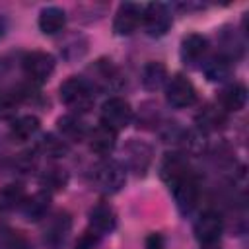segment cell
<instances>
[{
  "label": "cell",
  "instance_id": "obj_10",
  "mask_svg": "<svg viewBox=\"0 0 249 249\" xmlns=\"http://www.w3.org/2000/svg\"><path fill=\"white\" fill-rule=\"evenodd\" d=\"M191 173L193 171H191L189 161L183 154H165V158L160 165V175L167 185H173V183H177L179 179H183Z\"/></svg>",
  "mask_w": 249,
  "mask_h": 249
},
{
  "label": "cell",
  "instance_id": "obj_19",
  "mask_svg": "<svg viewBox=\"0 0 249 249\" xmlns=\"http://www.w3.org/2000/svg\"><path fill=\"white\" fill-rule=\"evenodd\" d=\"M49 202H51V196L47 193H37L29 198L25 196V200L21 202V210L27 220H39V218H45L49 210Z\"/></svg>",
  "mask_w": 249,
  "mask_h": 249
},
{
  "label": "cell",
  "instance_id": "obj_8",
  "mask_svg": "<svg viewBox=\"0 0 249 249\" xmlns=\"http://www.w3.org/2000/svg\"><path fill=\"white\" fill-rule=\"evenodd\" d=\"M142 23V6L134 2H124L119 6L115 19H113V31L117 35H130L138 29Z\"/></svg>",
  "mask_w": 249,
  "mask_h": 249
},
{
  "label": "cell",
  "instance_id": "obj_12",
  "mask_svg": "<svg viewBox=\"0 0 249 249\" xmlns=\"http://www.w3.org/2000/svg\"><path fill=\"white\" fill-rule=\"evenodd\" d=\"M39 29L45 33V35H54L58 31L64 29L66 25V12L58 6H49V8H43L41 14H39Z\"/></svg>",
  "mask_w": 249,
  "mask_h": 249
},
{
  "label": "cell",
  "instance_id": "obj_6",
  "mask_svg": "<svg viewBox=\"0 0 249 249\" xmlns=\"http://www.w3.org/2000/svg\"><path fill=\"white\" fill-rule=\"evenodd\" d=\"M165 97H167V103L171 107L185 109V107H191L196 101V89H195V86L189 78H185L183 74H175L167 82Z\"/></svg>",
  "mask_w": 249,
  "mask_h": 249
},
{
  "label": "cell",
  "instance_id": "obj_9",
  "mask_svg": "<svg viewBox=\"0 0 249 249\" xmlns=\"http://www.w3.org/2000/svg\"><path fill=\"white\" fill-rule=\"evenodd\" d=\"M222 235V218L214 210H206L195 222V237L202 245H214Z\"/></svg>",
  "mask_w": 249,
  "mask_h": 249
},
{
  "label": "cell",
  "instance_id": "obj_23",
  "mask_svg": "<svg viewBox=\"0 0 249 249\" xmlns=\"http://www.w3.org/2000/svg\"><path fill=\"white\" fill-rule=\"evenodd\" d=\"M25 200V193L21 185H6L0 193V206L2 208H12V206H21Z\"/></svg>",
  "mask_w": 249,
  "mask_h": 249
},
{
  "label": "cell",
  "instance_id": "obj_5",
  "mask_svg": "<svg viewBox=\"0 0 249 249\" xmlns=\"http://www.w3.org/2000/svg\"><path fill=\"white\" fill-rule=\"evenodd\" d=\"M21 66H23V72L25 76L35 82V84H43L51 78L53 70H54V58L53 54L49 53H43V51H31L23 56L21 60Z\"/></svg>",
  "mask_w": 249,
  "mask_h": 249
},
{
  "label": "cell",
  "instance_id": "obj_11",
  "mask_svg": "<svg viewBox=\"0 0 249 249\" xmlns=\"http://www.w3.org/2000/svg\"><path fill=\"white\" fill-rule=\"evenodd\" d=\"M70 231V218L68 214H54L47 228H45V245H49L51 249H60L68 237Z\"/></svg>",
  "mask_w": 249,
  "mask_h": 249
},
{
  "label": "cell",
  "instance_id": "obj_14",
  "mask_svg": "<svg viewBox=\"0 0 249 249\" xmlns=\"http://www.w3.org/2000/svg\"><path fill=\"white\" fill-rule=\"evenodd\" d=\"M245 101H247L245 86L239 82H233L220 91V103L218 105L228 113V111H241L245 107Z\"/></svg>",
  "mask_w": 249,
  "mask_h": 249
},
{
  "label": "cell",
  "instance_id": "obj_28",
  "mask_svg": "<svg viewBox=\"0 0 249 249\" xmlns=\"http://www.w3.org/2000/svg\"><path fill=\"white\" fill-rule=\"evenodd\" d=\"M76 249H93V239H91L89 235H84V237L78 241Z\"/></svg>",
  "mask_w": 249,
  "mask_h": 249
},
{
  "label": "cell",
  "instance_id": "obj_2",
  "mask_svg": "<svg viewBox=\"0 0 249 249\" xmlns=\"http://www.w3.org/2000/svg\"><path fill=\"white\" fill-rule=\"evenodd\" d=\"M101 124L119 132L123 128H126L132 121V109L130 103L123 97H109L103 105H101Z\"/></svg>",
  "mask_w": 249,
  "mask_h": 249
},
{
  "label": "cell",
  "instance_id": "obj_24",
  "mask_svg": "<svg viewBox=\"0 0 249 249\" xmlns=\"http://www.w3.org/2000/svg\"><path fill=\"white\" fill-rule=\"evenodd\" d=\"M66 181H68V175H66V171L60 169V167H49V169H45V173L41 175V183L47 185L49 189H56V191H58V189H64Z\"/></svg>",
  "mask_w": 249,
  "mask_h": 249
},
{
  "label": "cell",
  "instance_id": "obj_26",
  "mask_svg": "<svg viewBox=\"0 0 249 249\" xmlns=\"http://www.w3.org/2000/svg\"><path fill=\"white\" fill-rule=\"evenodd\" d=\"M204 144H206V140H204V132L202 130L196 128V130H189L185 134V148H187V152L200 154L202 148H204Z\"/></svg>",
  "mask_w": 249,
  "mask_h": 249
},
{
  "label": "cell",
  "instance_id": "obj_30",
  "mask_svg": "<svg viewBox=\"0 0 249 249\" xmlns=\"http://www.w3.org/2000/svg\"><path fill=\"white\" fill-rule=\"evenodd\" d=\"M202 249H216V247H212V245H204Z\"/></svg>",
  "mask_w": 249,
  "mask_h": 249
},
{
  "label": "cell",
  "instance_id": "obj_1",
  "mask_svg": "<svg viewBox=\"0 0 249 249\" xmlns=\"http://www.w3.org/2000/svg\"><path fill=\"white\" fill-rule=\"evenodd\" d=\"M58 95H60V101L74 113H86L93 105V89H91L89 82L80 76L66 78L60 84Z\"/></svg>",
  "mask_w": 249,
  "mask_h": 249
},
{
  "label": "cell",
  "instance_id": "obj_20",
  "mask_svg": "<svg viewBox=\"0 0 249 249\" xmlns=\"http://www.w3.org/2000/svg\"><path fill=\"white\" fill-rule=\"evenodd\" d=\"M204 74L210 82H224L231 74V58L218 54L204 64Z\"/></svg>",
  "mask_w": 249,
  "mask_h": 249
},
{
  "label": "cell",
  "instance_id": "obj_13",
  "mask_svg": "<svg viewBox=\"0 0 249 249\" xmlns=\"http://www.w3.org/2000/svg\"><path fill=\"white\" fill-rule=\"evenodd\" d=\"M206 49H208L206 37L198 33H191L181 41V60L185 64H195L204 56Z\"/></svg>",
  "mask_w": 249,
  "mask_h": 249
},
{
  "label": "cell",
  "instance_id": "obj_7",
  "mask_svg": "<svg viewBox=\"0 0 249 249\" xmlns=\"http://www.w3.org/2000/svg\"><path fill=\"white\" fill-rule=\"evenodd\" d=\"M169 189H171V193H173V198H175L177 208H179L183 214L191 212V210L196 206L200 189H198V181H196V177H195L193 173L187 175V177H183V179H179L177 183L169 185Z\"/></svg>",
  "mask_w": 249,
  "mask_h": 249
},
{
  "label": "cell",
  "instance_id": "obj_27",
  "mask_svg": "<svg viewBox=\"0 0 249 249\" xmlns=\"http://www.w3.org/2000/svg\"><path fill=\"white\" fill-rule=\"evenodd\" d=\"M146 249H165L163 245V237L160 233H150L146 237Z\"/></svg>",
  "mask_w": 249,
  "mask_h": 249
},
{
  "label": "cell",
  "instance_id": "obj_21",
  "mask_svg": "<svg viewBox=\"0 0 249 249\" xmlns=\"http://www.w3.org/2000/svg\"><path fill=\"white\" fill-rule=\"evenodd\" d=\"M37 130H39V119L33 117V115H23V117H19V119L14 121L12 128H10V134H12V138L18 140V142H25V140H29Z\"/></svg>",
  "mask_w": 249,
  "mask_h": 249
},
{
  "label": "cell",
  "instance_id": "obj_17",
  "mask_svg": "<svg viewBox=\"0 0 249 249\" xmlns=\"http://www.w3.org/2000/svg\"><path fill=\"white\" fill-rule=\"evenodd\" d=\"M115 144H117V132L107 128V126H103V124L93 128L91 134H89V148H91V152H95L99 156L111 154Z\"/></svg>",
  "mask_w": 249,
  "mask_h": 249
},
{
  "label": "cell",
  "instance_id": "obj_16",
  "mask_svg": "<svg viewBox=\"0 0 249 249\" xmlns=\"http://www.w3.org/2000/svg\"><path fill=\"white\" fill-rule=\"evenodd\" d=\"M89 224L97 233H109L117 226V216L109 204H95L89 210Z\"/></svg>",
  "mask_w": 249,
  "mask_h": 249
},
{
  "label": "cell",
  "instance_id": "obj_4",
  "mask_svg": "<svg viewBox=\"0 0 249 249\" xmlns=\"http://www.w3.org/2000/svg\"><path fill=\"white\" fill-rule=\"evenodd\" d=\"M144 31L150 37H161L169 31L171 27V14L167 10L165 4L160 2H152L148 6L142 8V23Z\"/></svg>",
  "mask_w": 249,
  "mask_h": 249
},
{
  "label": "cell",
  "instance_id": "obj_22",
  "mask_svg": "<svg viewBox=\"0 0 249 249\" xmlns=\"http://www.w3.org/2000/svg\"><path fill=\"white\" fill-rule=\"evenodd\" d=\"M165 78H167V72L161 62H148L142 70V84L150 91L160 89L165 84Z\"/></svg>",
  "mask_w": 249,
  "mask_h": 249
},
{
  "label": "cell",
  "instance_id": "obj_29",
  "mask_svg": "<svg viewBox=\"0 0 249 249\" xmlns=\"http://www.w3.org/2000/svg\"><path fill=\"white\" fill-rule=\"evenodd\" d=\"M2 33H4V21L0 19V37H2Z\"/></svg>",
  "mask_w": 249,
  "mask_h": 249
},
{
  "label": "cell",
  "instance_id": "obj_18",
  "mask_svg": "<svg viewBox=\"0 0 249 249\" xmlns=\"http://www.w3.org/2000/svg\"><path fill=\"white\" fill-rule=\"evenodd\" d=\"M56 124H58V130H60L62 138H66V140H74V142L84 140L86 134H88V128H86L84 121L78 119L76 115H64V117L58 119Z\"/></svg>",
  "mask_w": 249,
  "mask_h": 249
},
{
  "label": "cell",
  "instance_id": "obj_15",
  "mask_svg": "<svg viewBox=\"0 0 249 249\" xmlns=\"http://www.w3.org/2000/svg\"><path fill=\"white\" fill-rule=\"evenodd\" d=\"M195 121H196L198 130H202V132H206V130H218V128H222L226 124V111L220 105L208 103V105H204L198 111V115H196Z\"/></svg>",
  "mask_w": 249,
  "mask_h": 249
},
{
  "label": "cell",
  "instance_id": "obj_25",
  "mask_svg": "<svg viewBox=\"0 0 249 249\" xmlns=\"http://www.w3.org/2000/svg\"><path fill=\"white\" fill-rule=\"evenodd\" d=\"M41 150L47 154V156H64L66 154V144L60 140V138H56L54 134H47V136H43V140H41Z\"/></svg>",
  "mask_w": 249,
  "mask_h": 249
},
{
  "label": "cell",
  "instance_id": "obj_3",
  "mask_svg": "<svg viewBox=\"0 0 249 249\" xmlns=\"http://www.w3.org/2000/svg\"><path fill=\"white\" fill-rule=\"evenodd\" d=\"M93 181L95 185L103 191V193H119L123 187H124V181H126V173H124V167L119 163V161H113V160H107V161H101L95 171H93Z\"/></svg>",
  "mask_w": 249,
  "mask_h": 249
}]
</instances>
